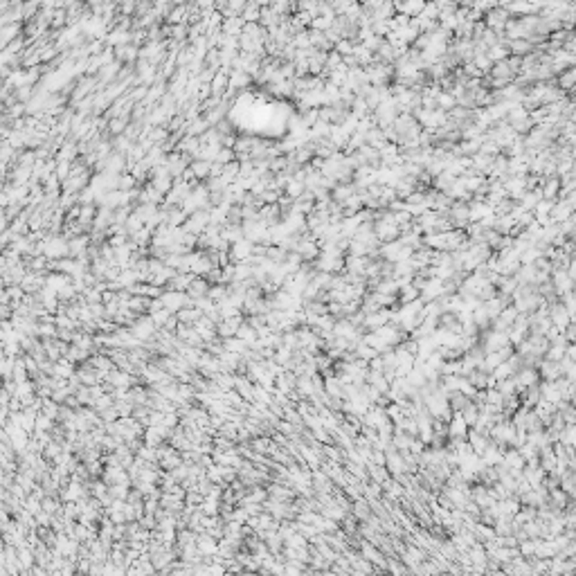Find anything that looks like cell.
<instances>
[{
	"mask_svg": "<svg viewBox=\"0 0 576 576\" xmlns=\"http://www.w3.org/2000/svg\"><path fill=\"white\" fill-rule=\"evenodd\" d=\"M549 320H551V324H554L556 329L563 331L567 324H570L572 315H570V311H567V306L556 304V306H551V311H549Z\"/></svg>",
	"mask_w": 576,
	"mask_h": 576,
	"instance_id": "obj_1",
	"label": "cell"
},
{
	"mask_svg": "<svg viewBox=\"0 0 576 576\" xmlns=\"http://www.w3.org/2000/svg\"><path fill=\"white\" fill-rule=\"evenodd\" d=\"M160 302L165 304L167 311H173V309H182V304H192V297L189 295H182V293H165L160 297Z\"/></svg>",
	"mask_w": 576,
	"mask_h": 576,
	"instance_id": "obj_2",
	"label": "cell"
},
{
	"mask_svg": "<svg viewBox=\"0 0 576 576\" xmlns=\"http://www.w3.org/2000/svg\"><path fill=\"white\" fill-rule=\"evenodd\" d=\"M507 342H509V333L495 331V333H489V338H486V342H484V349H486V353L500 351V349L507 347Z\"/></svg>",
	"mask_w": 576,
	"mask_h": 576,
	"instance_id": "obj_3",
	"label": "cell"
},
{
	"mask_svg": "<svg viewBox=\"0 0 576 576\" xmlns=\"http://www.w3.org/2000/svg\"><path fill=\"white\" fill-rule=\"evenodd\" d=\"M518 390H524V387H534L536 385V372L534 369H524V372H518V376L513 378Z\"/></svg>",
	"mask_w": 576,
	"mask_h": 576,
	"instance_id": "obj_4",
	"label": "cell"
},
{
	"mask_svg": "<svg viewBox=\"0 0 576 576\" xmlns=\"http://www.w3.org/2000/svg\"><path fill=\"white\" fill-rule=\"evenodd\" d=\"M554 282H556V290L558 293H570V288L574 286V279H572V275L570 272H565V270H558L554 275Z\"/></svg>",
	"mask_w": 576,
	"mask_h": 576,
	"instance_id": "obj_5",
	"label": "cell"
},
{
	"mask_svg": "<svg viewBox=\"0 0 576 576\" xmlns=\"http://www.w3.org/2000/svg\"><path fill=\"white\" fill-rule=\"evenodd\" d=\"M466 430H468V423L464 421V416H455V419H450L448 432L453 434L455 439H461L466 434Z\"/></svg>",
	"mask_w": 576,
	"mask_h": 576,
	"instance_id": "obj_6",
	"label": "cell"
},
{
	"mask_svg": "<svg viewBox=\"0 0 576 576\" xmlns=\"http://www.w3.org/2000/svg\"><path fill=\"white\" fill-rule=\"evenodd\" d=\"M560 372H563V365L554 363V360H545V363L540 365V374H543L545 378H549V380L558 378Z\"/></svg>",
	"mask_w": 576,
	"mask_h": 576,
	"instance_id": "obj_7",
	"label": "cell"
},
{
	"mask_svg": "<svg viewBox=\"0 0 576 576\" xmlns=\"http://www.w3.org/2000/svg\"><path fill=\"white\" fill-rule=\"evenodd\" d=\"M486 23L491 27H495L497 32H500L502 27H507L509 21H507V14L504 11H493V14H489V18H486Z\"/></svg>",
	"mask_w": 576,
	"mask_h": 576,
	"instance_id": "obj_8",
	"label": "cell"
},
{
	"mask_svg": "<svg viewBox=\"0 0 576 576\" xmlns=\"http://www.w3.org/2000/svg\"><path fill=\"white\" fill-rule=\"evenodd\" d=\"M153 324L155 322L153 320H142V322H138V326H135V336L138 338H149L151 333H153Z\"/></svg>",
	"mask_w": 576,
	"mask_h": 576,
	"instance_id": "obj_9",
	"label": "cell"
},
{
	"mask_svg": "<svg viewBox=\"0 0 576 576\" xmlns=\"http://www.w3.org/2000/svg\"><path fill=\"white\" fill-rule=\"evenodd\" d=\"M387 320H390V313H380V315H369L365 322H367L372 329L378 331V329H383V326L387 324Z\"/></svg>",
	"mask_w": 576,
	"mask_h": 576,
	"instance_id": "obj_10",
	"label": "cell"
},
{
	"mask_svg": "<svg viewBox=\"0 0 576 576\" xmlns=\"http://www.w3.org/2000/svg\"><path fill=\"white\" fill-rule=\"evenodd\" d=\"M493 75H495L497 79H502V77H504V81H509V79H511V75H513V72H511V63H497L495 68H493Z\"/></svg>",
	"mask_w": 576,
	"mask_h": 576,
	"instance_id": "obj_11",
	"label": "cell"
},
{
	"mask_svg": "<svg viewBox=\"0 0 576 576\" xmlns=\"http://www.w3.org/2000/svg\"><path fill=\"white\" fill-rule=\"evenodd\" d=\"M207 293V284L201 279V282H196L194 279V284L189 286V297H203V295Z\"/></svg>",
	"mask_w": 576,
	"mask_h": 576,
	"instance_id": "obj_12",
	"label": "cell"
},
{
	"mask_svg": "<svg viewBox=\"0 0 576 576\" xmlns=\"http://www.w3.org/2000/svg\"><path fill=\"white\" fill-rule=\"evenodd\" d=\"M209 171H212V162H196L192 167V173H196L198 178H205Z\"/></svg>",
	"mask_w": 576,
	"mask_h": 576,
	"instance_id": "obj_13",
	"label": "cell"
},
{
	"mask_svg": "<svg viewBox=\"0 0 576 576\" xmlns=\"http://www.w3.org/2000/svg\"><path fill=\"white\" fill-rule=\"evenodd\" d=\"M396 9L407 11V14H419V11L426 9V5L423 2H410V5H396Z\"/></svg>",
	"mask_w": 576,
	"mask_h": 576,
	"instance_id": "obj_14",
	"label": "cell"
},
{
	"mask_svg": "<svg viewBox=\"0 0 576 576\" xmlns=\"http://www.w3.org/2000/svg\"><path fill=\"white\" fill-rule=\"evenodd\" d=\"M477 419H480V416H477V410H475L473 405L464 407V421L468 423V426H475V423H477Z\"/></svg>",
	"mask_w": 576,
	"mask_h": 576,
	"instance_id": "obj_15",
	"label": "cell"
},
{
	"mask_svg": "<svg viewBox=\"0 0 576 576\" xmlns=\"http://www.w3.org/2000/svg\"><path fill=\"white\" fill-rule=\"evenodd\" d=\"M527 477L531 480V484H534V486H538L540 480H543V473H540V468H536V466H529V468H527Z\"/></svg>",
	"mask_w": 576,
	"mask_h": 576,
	"instance_id": "obj_16",
	"label": "cell"
},
{
	"mask_svg": "<svg viewBox=\"0 0 576 576\" xmlns=\"http://www.w3.org/2000/svg\"><path fill=\"white\" fill-rule=\"evenodd\" d=\"M540 192H543V196L547 201H551V196L558 192V180H549V185H545V189H540Z\"/></svg>",
	"mask_w": 576,
	"mask_h": 576,
	"instance_id": "obj_17",
	"label": "cell"
},
{
	"mask_svg": "<svg viewBox=\"0 0 576 576\" xmlns=\"http://www.w3.org/2000/svg\"><path fill=\"white\" fill-rule=\"evenodd\" d=\"M390 466H392V470H394L396 475L403 473V468H405V464L401 461V457H399V455L394 457V453H390Z\"/></svg>",
	"mask_w": 576,
	"mask_h": 576,
	"instance_id": "obj_18",
	"label": "cell"
},
{
	"mask_svg": "<svg viewBox=\"0 0 576 576\" xmlns=\"http://www.w3.org/2000/svg\"><path fill=\"white\" fill-rule=\"evenodd\" d=\"M500 457H502V455H500V450H497V448H489L484 453V461H486V464H495Z\"/></svg>",
	"mask_w": 576,
	"mask_h": 576,
	"instance_id": "obj_19",
	"label": "cell"
},
{
	"mask_svg": "<svg viewBox=\"0 0 576 576\" xmlns=\"http://www.w3.org/2000/svg\"><path fill=\"white\" fill-rule=\"evenodd\" d=\"M439 104H441L443 108H450V106H453V104H455L453 95H446V92H443V95H439Z\"/></svg>",
	"mask_w": 576,
	"mask_h": 576,
	"instance_id": "obj_20",
	"label": "cell"
},
{
	"mask_svg": "<svg viewBox=\"0 0 576 576\" xmlns=\"http://www.w3.org/2000/svg\"><path fill=\"white\" fill-rule=\"evenodd\" d=\"M504 57H507V50L497 48V45L491 50V59H495V61H502V59H504Z\"/></svg>",
	"mask_w": 576,
	"mask_h": 576,
	"instance_id": "obj_21",
	"label": "cell"
},
{
	"mask_svg": "<svg viewBox=\"0 0 576 576\" xmlns=\"http://www.w3.org/2000/svg\"><path fill=\"white\" fill-rule=\"evenodd\" d=\"M475 65L477 68H491V59L489 57H475Z\"/></svg>",
	"mask_w": 576,
	"mask_h": 576,
	"instance_id": "obj_22",
	"label": "cell"
},
{
	"mask_svg": "<svg viewBox=\"0 0 576 576\" xmlns=\"http://www.w3.org/2000/svg\"><path fill=\"white\" fill-rule=\"evenodd\" d=\"M419 560H421V551H414V549H410V551H407V563H410V565H412V563H414V565H416Z\"/></svg>",
	"mask_w": 576,
	"mask_h": 576,
	"instance_id": "obj_23",
	"label": "cell"
},
{
	"mask_svg": "<svg viewBox=\"0 0 576 576\" xmlns=\"http://www.w3.org/2000/svg\"><path fill=\"white\" fill-rule=\"evenodd\" d=\"M565 360H572V363H576V345L567 347V358H565Z\"/></svg>",
	"mask_w": 576,
	"mask_h": 576,
	"instance_id": "obj_24",
	"label": "cell"
},
{
	"mask_svg": "<svg viewBox=\"0 0 576 576\" xmlns=\"http://www.w3.org/2000/svg\"><path fill=\"white\" fill-rule=\"evenodd\" d=\"M513 50H516V52H527V50H529V45H527V43H520V41H516V43H513Z\"/></svg>",
	"mask_w": 576,
	"mask_h": 576,
	"instance_id": "obj_25",
	"label": "cell"
},
{
	"mask_svg": "<svg viewBox=\"0 0 576 576\" xmlns=\"http://www.w3.org/2000/svg\"><path fill=\"white\" fill-rule=\"evenodd\" d=\"M356 513H358V516H363V518H365V516H367V509H365V507H363V504H360V502H358V507H356Z\"/></svg>",
	"mask_w": 576,
	"mask_h": 576,
	"instance_id": "obj_26",
	"label": "cell"
},
{
	"mask_svg": "<svg viewBox=\"0 0 576 576\" xmlns=\"http://www.w3.org/2000/svg\"><path fill=\"white\" fill-rule=\"evenodd\" d=\"M574 155H576V149H574Z\"/></svg>",
	"mask_w": 576,
	"mask_h": 576,
	"instance_id": "obj_27",
	"label": "cell"
}]
</instances>
